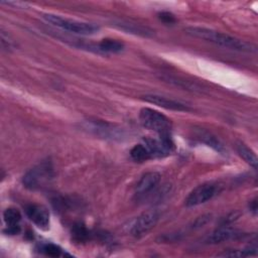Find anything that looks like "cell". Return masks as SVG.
Returning <instances> with one entry per match:
<instances>
[{
    "instance_id": "7c38bea8",
    "label": "cell",
    "mask_w": 258,
    "mask_h": 258,
    "mask_svg": "<svg viewBox=\"0 0 258 258\" xmlns=\"http://www.w3.org/2000/svg\"><path fill=\"white\" fill-rule=\"evenodd\" d=\"M94 48L103 53H118L124 49V44L117 39L104 38L98 44H96Z\"/></svg>"
},
{
    "instance_id": "8992f818",
    "label": "cell",
    "mask_w": 258,
    "mask_h": 258,
    "mask_svg": "<svg viewBox=\"0 0 258 258\" xmlns=\"http://www.w3.org/2000/svg\"><path fill=\"white\" fill-rule=\"evenodd\" d=\"M143 143L148 148L151 158L166 156L173 150V142L169 134H159L158 138H146Z\"/></svg>"
},
{
    "instance_id": "8fae6325",
    "label": "cell",
    "mask_w": 258,
    "mask_h": 258,
    "mask_svg": "<svg viewBox=\"0 0 258 258\" xmlns=\"http://www.w3.org/2000/svg\"><path fill=\"white\" fill-rule=\"evenodd\" d=\"M238 231L235 229H232L226 225L219 227L216 229L208 238V242L211 244H219L225 241H228L232 238H235L239 236Z\"/></svg>"
},
{
    "instance_id": "d6986e66",
    "label": "cell",
    "mask_w": 258,
    "mask_h": 258,
    "mask_svg": "<svg viewBox=\"0 0 258 258\" xmlns=\"http://www.w3.org/2000/svg\"><path fill=\"white\" fill-rule=\"evenodd\" d=\"M89 238V231L85 225L78 223L72 229V239L77 243L85 242Z\"/></svg>"
},
{
    "instance_id": "603a6c76",
    "label": "cell",
    "mask_w": 258,
    "mask_h": 258,
    "mask_svg": "<svg viewBox=\"0 0 258 258\" xmlns=\"http://www.w3.org/2000/svg\"><path fill=\"white\" fill-rule=\"evenodd\" d=\"M211 220V215H203L199 218H197V220L195 221L194 223V227L195 228H200V227H203L204 225H206L209 221Z\"/></svg>"
},
{
    "instance_id": "cb8c5ba5",
    "label": "cell",
    "mask_w": 258,
    "mask_h": 258,
    "mask_svg": "<svg viewBox=\"0 0 258 258\" xmlns=\"http://www.w3.org/2000/svg\"><path fill=\"white\" fill-rule=\"evenodd\" d=\"M159 18H160V20H162L164 23H169V24H171V23H174V22H175L174 16H173L171 13H169V12H161V13H159Z\"/></svg>"
},
{
    "instance_id": "2e32d148",
    "label": "cell",
    "mask_w": 258,
    "mask_h": 258,
    "mask_svg": "<svg viewBox=\"0 0 258 258\" xmlns=\"http://www.w3.org/2000/svg\"><path fill=\"white\" fill-rule=\"evenodd\" d=\"M196 136L199 140H201L202 142L206 143L207 145L213 147L214 149H216L217 151L219 152H223L224 151V147L223 145L220 143V141L215 137L213 136L211 133H209L208 131H205V130H202V129H199L196 133Z\"/></svg>"
},
{
    "instance_id": "7402d4cb",
    "label": "cell",
    "mask_w": 258,
    "mask_h": 258,
    "mask_svg": "<svg viewBox=\"0 0 258 258\" xmlns=\"http://www.w3.org/2000/svg\"><path fill=\"white\" fill-rule=\"evenodd\" d=\"M1 44H2V47L7 50H10L14 47L13 41L11 39H9L8 35H5L4 31H1Z\"/></svg>"
},
{
    "instance_id": "6da1fadb",
    "label": "cell",
    "mask_w": 258,
    "mask_h": 258,
    "mask_svg": "<svg viewBox=\"0 0 258 258\" xmlns=\"http://www.w3.org/2000/svg\"><path fill=\"white\" fill-rule=\"evenodd\" d=\"M184 31L192 37L204 39L206 41H209L230 49L246 51V52H252V51H255L256 49L255 45H253L252 43H249L247 41H244L242 39H239L237 37L231 36L229 34H226L214 29L200 27V26H189L184 28Z\"/></svg>"
},
{
    "instance_id": "9c48e42d",
    "label": "cell",
    "mask_w": 258,
    "mask_h": 258,
    "mask_svg": "<svg viewBox=\"0 0 258 258\" xmlns=\"http://www.w3.org/2000/svg\"><path fill=\"white\" fill-rule=\"evenodd\" d=\"M26 216L28 219L35 224L38 228L46 230L49 227V213L41 205H29L25 209Z\"/></svg>"
},
{
    "instance_id": "52a82bcc",
    "label": "cell",
    "mask_w": 258,
    "mask_h": 258,
    "mask_svg": "<svg viewBox=\"0 0 258 258\" xmlns=\"http://www.w3.org/2000/svg\"><path fill=\"white\" fill-rule=\"evenodd\" d=\"M217 192V185L212 182H206L194 188L185 199L186 207H196L210 201Z\"/></svg>"
},
{
    "instance_id": "30bf717a",
    "label": "cell",
    "mask_w": 258,
    "mask_h": 258,
    "mask_svg": "<svg viewBox=\"0 0 258 258\" xmlns=\"http://www.w3.org/2000/svg\"><path fill=\"white\" fill-rule=\"evenodd\" d=\"M160 174L155 171L145 173L136 185V195L144 196L150 192L160 181Z\"/></svg>"
},
{
    "instance_id": "9a60e30c",
    "label": "cell",
    "mask_w": 258,
    "mask_h": 258,
    "mask_svg": "<svg viewBox=\"0 0 258 258\" xmlns=\"http://www.w3.org/2000/svg\"><path fill=\"white\" fill-rule=\"evenodd\" d=\"M236 149L238 154L251 166H253L254 168L257 167V157L256 154L254 153V151L249 148L245 143L243 142H238L236 145Z\"/></svg>"
},
{
    "instance_id": "d4e9b609",
    "label": "cell",
    "mask_w": 258,
    "mask_h": 258,
    "mask_svg": "<svg viewBox=\"0 0 258 258\" xmlns=\"http://www.w3.org/2000/svg\"><path fill=\"white\" fill-rule=\"evenodd\" d=\"M2 4H7V5H14L16 7H24L26 4L23 2H6V1H1Z\"/></svg>"
},
{
    "instance_id": "7a4b0ae2",
    "label": "cell",
    "mask_w": 258,
    "mask_h": 258,
    "mask_svg": "<svg viewBox=\"0 0 258 258\" xmlns=\"http://www.w3.org/2000/svg\"><path fill=\"white\" fill-rule=\"evenodd\" d=\"M53 176V168L50 161H42L29 169L22 178L24 186L28 189L44 187Z\"/></svg>"
},
{
    "instance_id": "3957f363",
    "label": "cell",
    "mask_w": 258,
    "mask_h": 258,
    "mask_svg": "<svg viewBox=\"0 0 258 258\" xmlns=\"http://www.w3.org/2000/svg\"><path fill=\"white\" fill-rule=\"evenodd\" d=\"M42 17L50 24H52L62 30L70 31V32H73L76 34L90 35V34L96 33L99 30V27L93 23L69 19V18H64V17L55 15V14H44Z\"/></svg>"
},
{
    "instance_id": "5b68a950",
    "label": "cell",
    "mask_w": 258,
    "mask_h": 258,
    "mask_svg": "<svg viewBox=\"0 0 258 258\" xmlns=\"http://www.w3.org/2000/svg\"><path fill=\"white\" fill-rule=\"evenodd\" d=\"M159 219V213L156 210H149L142 213L133 222L130 233L134 237H141L147 234L157 224Z\"/></svg>"
},
{
    "instance_id": "5bb4252c",
    "label": "cell",
    "mask_w": 258,
    "mask_h": 258,
    "mask_svg": "<svg viewBox=\"0 0 258 258\" xmlns=\"http://www.w3.org/2000/svg\"><path fill=\"white\" fill-rule=\"evenodd\" d=\"M90 126H88V128L90 130H92L93 132H95L98 135L104 136L106 138H115L117 136H119L117 133H114L113 131L116 130L114 129L111 125H109L108 123L105 122H98V121H92L90 122Z\"/></svg>"
},
{
    "instance_id": "4fadbf2b",
    "label": "cell",
    "mask_w": 258,
    "mask_h": 258,
    "mask_svg": "<svg viewBox=\"0 0 258 258\" xmlns=\"http://www.w3.org/2000/svg\"><path fill=\"white\" fill-rule=\"evenodd\" d=\"M119 28L138 35L142 36H149L153 34V30L148 28L147 26H143L141 24H136V23H131V22H124V21H119L116 24Z\"/></svg>"
},
{
    "instance_id": "277c9868",
    "label": "cell",
    "mask_w": 258,
    "mask_h": 258,
    "mask_svg": "<svg viewBox=\"0 0 258 258\" xmlns=\"http://www.w3.org/2000/svg\"><path fill=\"white\" fill-rule=\"evenodd\" d=\"M140 124L158 134H169L171 121L162 113L150 108H142L139 112Z\"/></svg>"
},
{
    "instance_id": "ac0fdd59",
    "label": "cell",
    "mask_w": 258,
    "mask_h": 258,
    "mask_svg": "<svg viewBox=\"0 0 258 258\" xmlns=\"http://www.w3.org/2000/svg\"><path fill=\"white\" fill-rule=\"evenodd\" d=\"M3 219L7 227L19 226V222L21 220V214L17 209L8 208L3 213Z\"/></svg>"
},
{
    "instance_id": "ba28073f",
    "label": "cell",
    "mask_w": 258,
    "mask_h": 258,
    "mask_svg": "<svg viewBox=\"0 0 258 258\" xmlns=\"http://www.w3.org/2000/svg\"><path fill=\"white\" fill-rule=\"evenodd\" d=\"M143 101L156 105L158 107L167 109V110H173V111H180V112H187L190 111V108L188 105L181 103L179 101L164 97V96H160V95H155V94H151V95H145L142 96L141 98Z\"/></svg>"
},
{
    "instance_id": "44dd1931",
    "label": "cell",
    "mask_w": 258,
    "mask_h": 258,
    "mask_svg": "<svg viewBox=\"0 0 258 258\" xmlns=\"http://www.w3.org/2000/svg\"><path fill=\"white\" fill-rule=\"evenodd\" d=\"M41 252L49 257H58V256H61L62 255V249L55 245V244H52V243H46V244H43L40 248Z\"/></svg>"
},
{
    "instance_id": "ffe728a7",
    "label": "cell",
    "mask_w": 258,
    "mask_h": 258,
    "mask_svg": "<svg viewBox=\"0 0 258 258\" xmlns=\"http://www.w3.org/2000/svg\"><path fill=\"white\" fill-rule=\"evenodd\" d=\"M256 246L254 247H248L246 249H242V250H228V251H224L223 253L218 254V256H222V257H243V256H249V255H255L256 254Z\"/></svg>"
},
{
    "instance_id": "e0dca14e",
    "label": "cell",
    "mask_w": 258,
    "mask_h": 258,
    "mask_svg": "<svg viewBox=\"0 0 258 258\" xmlns=\"http://www.w3.org/2000/svg\"><path fill=\"white\" fill-rule=\"evenodd\" d=\"M130 155L133 160L138 161V162H142V161H145V160H148L151 158L150 152L143 142L140 144H136L131 149Z\"/></svg>"
}]
</instances>
